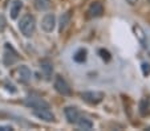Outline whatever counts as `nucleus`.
<instances>
[{"label":"nucleus","instance_id":"f257e3e1","mask_svg":"<svg viewBox=\"0 0 150 131\" xmlns=\"http://www.w3.org/2000/svg\"><path fill=\"white\" fill-rule=\"evenodd\" d=\"M35 27H36L35 17L32 16V15H29V13L24 15V16L20 19V21H19V29L25 37H31L32 34H33Z\"/></svg>","mask_w":150,"mask_h":131},{"label":"nucleus","instance_id":"f03ea898","mask_svg":"<svg viewBox=\"0 0 150 131\" xmlns=\"http://www.w3.org/2000/svg\"><path fill=\"white\" fill-rule=\"evenodd\" d=\"M19 60V56H17L16 50L11 46V44H6V50H4V65L11 66L13 65L16 61Z\"/></svg>","mask_w":150,"mask_h":131},{"label":"nucleus","instance_id":"7ed1b4c3","mask_svg":"<svg viewBox=\"0 0 150 131\" xmlns=\"http://www.w3.org/2000/svg\"><path fill=\"white\" fill-rule=\"evenodd\" d=\"M81 98L88 103H92V105H97L100 103L102 99H104V94L101 91H85L81 94Z\"/></svg>","mask_w":150,"mask_h":131},{"label":"nucleus","instance_id":"20e7f679","mask_svg":"<svg viewBox=\"0 0 150 131\" xmlns=\"http://www.w3.org/2000/svg\"><path fill=\"white\" fill-rule=\"evenodd\" d=\"M53 85H54V89L59 91L60 94H62V95H71V93H72L71 88H69V85L67 83V81L64 80L61 76H56Z\"/></svg>","mask_w":150,"mask_h":131},{"label":"nucleus","instance_id":"39448f33","mask_svg":"<svg viewBox=\"0 0 150 131\" xmlns=\"http://www.w3.org/2000/svg\"><path fill=\"white\" fill-rule=\"evenodd\" d=\"M25 106L31 109H49V105L48 102H45L44 99L39 97H28L25 101H24Z\"/></svg>","mask_w":150,"mask_h":131},{"label":"nucleus","instance_id":"423d86ee","mask_svg":"<svg viewBox=\"0 0 150 131\" xmlns=\"http://www.w3.org/2000/svg\"><path fill=\"white\" fill-rule=\"evenodd\" d=\"M54 25H56V19H54L53 13H47L45 16L42 17V20H41L42 31H45L47 33H51L54 29Z\"/></svg>","mask_w":150,"mask_h":131},{"label":"nucleus","instance_id":"0eeeda50","mask_svg":"<svg viewBox=\"0 0 150 131\" xmlns=\"http://www.w3.org/2000/svg\"><path fill=\"white\" fill-rule=\"evenodd\" d=\"M33 115L44 122H54V115L48 109H33Z\"/></svg>","mask_w":150,"mask_h":131},{"label":"nucleus","instance_id":"6e6552de","mask_svg":"<svg viewBox=\"0 0 150 131\" xmlns=\"http://www.w3.org/2000/svg\"><path fill=\"white\" fill-rule=\"evenodd\" d=\"M16 76H17V80L19 81L27 83L29 80H31V70H29L28 66L21 65L16 69Z\"/></svg>","mask_w":150,"mask_h":131},{"label":"nucleus","instance_id":"1a4fd4ad","mask_svg":"<svg viewBox=\"0 0 150 131\" xmlns=\"http://www.w3.org/2000/svg\"><path fill=\"white\" fill-rule=\"evenodd\" d=\"M138 113L141 117H149L150 115V98L144 97L138 103Z\"/></svg>","mask_w":150,"mask_h":131},{"label":"nucleus","instance_id":"9d476101","mask_svg":"<svg viewBox=\"0 0 150 131\" xmlns=\"http://www.w3.org/2000/svg\"><path fill=\"white\" fill-rule=\"evenodd\" d=\"M64 113H65V117L69 123H77V120H79V118H80V113L76 107L68 106V107H65Z\"/></svg>","mask_w":150,"mask_h":131},{"label":"nucleus","instance_id":"9b49d317","mask_svg":"<svg viewBox=\"0 0 150 131\" xmlns=\"http://www.w3.org/2000/svg\"><path fill=\"white\" fill-rule=\"evenodd\" d=\"M88 13H89V17H100L104 13V7H102V4L100 1H94L89 7Z\"/></svg>","mask_w":150,"mask_h":131},{"label":"nucleus","instance_id":"f8f14e48","mask_svg":"<svg viewBox=\"0 0 150 131\" xmlns=\"http://www.w3.org/2000/svg\"><path fill=\"white\" fill-rule=\"evenodd\" d=\"M21 8H23V1H21V0H13V1H12L11 9H9V13H11L12 19H16V17L19 16Z\"/></svg>","mask_w":150,"mask_h":131},{"label":"nucleus","instance_id":"ddd939ff","mask_svg":"<svg viewBox=\"0 0 150 131\" xmlns=\"http://www.w3.org/2000/svg\"><path fill=\"white\" fill-rule=\"evenodd\" d=\"M77 125H79L80 130H92V127H93V122L88 118H79Z\"/></svg>","mask_w":150,"mask_h":131},{"label":"nucleus","instance_id":"4468645a","mask_svg":"<svg viewBox=\"0 0 150 131\" xmlns=\"http://www.w3.org/2000/svg\"><path fill=\"white\" fill-rule=\"evenodd\" d=\"M133 31H134V33H136L137 39L139 40V43H141L144 46L146 45V36H145L144 29H142L139 25H134V27H133Z\"/></svg>","mask_w":150,"mask_h":131},{"label":"nucleus","instance_id":"2eb2a0df","mask_svg":"<svg viewBox=\"0 0 150 131\" xmlns=\"http://www.w3.org/2000/svg\"><path fill=\"white\" fill-rule=\"evenodd\" d=\"M86 49H79V50L74 53V56H73V60L76 61V62H79V64H82V62H85L86 61Z\"/></svg>","mask_w":150,"mask_h":131},{"label":"nucleus","instance_id":"dca6fc26","mask_svg":"<svg viewBox=\"0 0 150 131\" xmlns=\"http://www.w3.org/2000/svg\"><path fill=\"white\" fill-rule=\"evenodd\" d=\"M35 7L39 11H45L51 7V0H35Z\"/></svg>","mask_w":150,"mask_h":131},{"label":"nucleus","instance_id":"f3484780","mask_svg":"<svg viewBox=\"0 0 150 131\" xmlns=\"http://www.w3.org/2000/svg\"><path fill=\"white\" fill-rule=\"evenodd\" d=\"M69 20H71V12L62 13V16L60 17V32H62L65 29V27L69 24Z\"/></svg>","mask_w":150,"mask_h":131},{"label":"nucleus","instance_id":"a211bd4d","mask_svg":"<svg viewBox=\"0 0 150 131\" xmlns=\"http://www.w3.org/2000/svg\"><path fill=\"white\" fill-rule=\"evenodd\" d=\"M98 54L101 56V58L105 61V62H109V61H110V58H112L110 53H109L106 49H100V50H98Z\"/></svg>","mask_w":150,"mask_h":131},{"label":"nucleus","instance_id":"6ab92c4d","mask_svg":"<svg viewBox=\"0 0 150 131\" xmlns=\"http://www.w3.org/2000/svg\"><path fill=\"white\" fill-rule=\"evenodd\" d=\"M41 70L45 73L47 77H49V76L52 74V66L49 65V64H47V62H42L41 64Z\"/></svg>","mask_w":150,"mask_h":131},{"label":"nucleus","instance_id":"aec40b11","mask_svg":"<svg viewBox=\"0 0 150 131\" xmlns=\"http://www.w3.org/2000/svg\"><path fill=\"white\" fill-rule=\"evenodd\" d=\"M142 73H144V76L150 74V64H146V62L142 64Z\"/></svg>","mask_w":150,"mask_h":131},{"label":"nucleus","instance_id":"412c9836","mask_svg":"<svg viewBox=\"0 0 150 131\" xmlns=\"http://www.w3.org/2000/svg\"><path fill=\"white\" fill-rule=\"evenodd\" d=\"M6 29V19L1 13H0V32H3Z\"/></svg>","mask_w":150,"mask_h":131},{"label":"nucleus","instance_id":"4be33fe9","mask_svg":"<svg viewBox=\"0 0 150 131\" xmlns=\"http://www.w3.org/2000/svg\"><path fill=\"white\" fill-rule=\"evenodd\" d=\"M4 86H6V89L8 91H11V93H16V88H15L12 83H8V82H6L4 83Z\"/></svg>","mask_w":150,"mask_h":131},{"label":"nucleus","instance_id":"5701e85b","mask_svg":"<svg viewBox=\"0 0 150 131\" xmlns=\"http://www.w3.org/2000/svg\"><path fill=\"white\" fill-rule=\"evenodd\" d=\"M12 127L11 126H0V131H11Z\"/></svg>","mask_w":150,"mask_h":131},{"label":"nucleus","instance_id":"b1692460","mask_svg":"<svg viewBox=\"0 0 150 131\" xmlns=\"http://www.w3.org/2000/svg\"><path fill=\"white\" fill-rule=\"evenodd\" d=\"M137 1H138V0H126V3H129L130 6H134V4H137Z\"/></svg>","mask_w":150,"mask_h":131}]
</instances>
